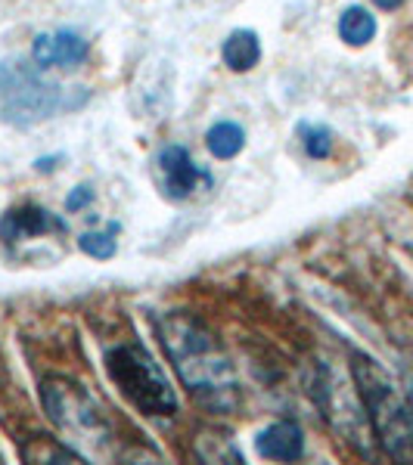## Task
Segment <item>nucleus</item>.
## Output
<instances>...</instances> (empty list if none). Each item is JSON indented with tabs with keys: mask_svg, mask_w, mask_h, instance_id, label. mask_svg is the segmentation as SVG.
Listing matches in <instances>:
<instances>
[{
	"mask_svg": "<svg viewBox=\"0 0 413 465\" xmlns=\"http://www.w3.org/2000/svg\"><path fill=\"white\" fill-rule=\"evenodd\" d=\"M156 335L175 366L180 385L190 391L199 407L217 416H230L239 410L237 370L206 322L184 311L162 313L156 320Z\"/></svg>",
	"mask_w": 413,
	"mask_h": 465,
	"instance_id": "1",
	"label": "nucleus"
},
{
	"mask_svg": "<svg viewBox=\"0 0 413 465\" xmlns=\"http://www.w3.org/2000/svg\"><path fill=\"white\" fill-rule=\"evenodd\" d=\"M351 379L358 397L373 425L379 447L386 456L401 462L413 460V403L398 388V381L367 354H351Z\"/></svg>",
	"mask_w": 413,
	"mask_h": 465,
	"instance_id": "2",
	"label": "nucleus"
},
{
	"mask_svg": "<svg viewBox=\"0 0 413 465\" xmlns=\"http://www.w3.org/2000/svg\"><path fill=\"white\" fill-rule=\"evenodd\" d=\"M41 401L47 416L54 419V425L69 440H75V450L81 456H106L112 444H116V431H112L109 416L94 401V394L75 379H44Z\"/></svg>",
	"mask_w": 413,
	"mask_h": 465,
	"instance_id": "3",
	"label": "nucleus"
},
{
	"mask_svg": "<svg viewBox=\"0 0 413 465\" xmlns=\"http://www.w3.org/2000/svg\"><path fill=\"white\" fill-rule=\"evenodd\" d=\"M103 363L118 391L144 416H175L177 412L175 388L144 344H116L106 351Z\"/></svg>",
	"mask_w": 413,
	"mask_h": 465,
	"instance_id": "4",
	"label": "nucleus"
},
{
	"mask_svg": "<svg viewBox=\"0 0 413 465\" xmlns=\"http://www.w3.org/2000/svg\"><path fill=\"white\" fill-rule=\"evenodd\" d=\"M35 69L16 63L0 65V118L13 124H32L65 106L63 90L44 81Z\"/></svg>",
	"mask_w": 413,
	"mask_h": 465,
	"instance_id": "5",
	"label": "nucleus"
},
{
	"mask_svg": "<svg viewBox=\"0 0 413 465\" xmlns=\"http://www.w3.org/2000/svg\"><path fill=\"white\" fill-rule=\"evenodd\" d=\"M156 164H159L165 196L175 202H184L193 190H199V183H208V174L190 159L184 146H165Z\"/></svg>",
	"mask_w": 413,
	"mask_h": 465,
	"instance_id": "6",
	"label": "nucleus"
},
{
	"mask_svg": "<svg viewBox=\"0 0 413 465\" xmlns=\"http://www.w3.org/2000/svg\"><path fill=\"white\" fill-rule=\"evenodd\" d=\"M90 56V44L75 32H54V35H37L32 44V63L37 69H72L81 65Z\"/></svg>",
	"mask_w": 413,
	"mask_h": 465,
	"instance_id": "7",
	"label": "nucleus"
},
{
	"mask_svg": "<svg viewBox=\"0 0 413 465\" xmlns=\"http://www.w3.org/2000/svg\"><path fill=\"white\" fill-rule=\"evenodd\" d=\"M50 232H65V221L47 208L22 205L0 217V239L4 242H22L32 236H50Z\"/></svg>",
	"mask_w": 413,
	"mask_h": 465,
	"instance_id": "8",
	"label": "nucleus"
},
{
	"mask_svg": "<svg viewBox=\"0 0 413 465\" xmlns=\"http://www.w3.org/2000/svg\"><path fill=\"white\" fill-rule=\"evenodd\" d=\"M255 450H258V456H265V460H277V462L298 460V456L305 453L302 429H298L296 422L267 425V429L258 434V440H255Z\"/></svg>",
	"mask_w": 413,
	"mask_h": 465,
	"instance_id": "9",
	"label": "nucleus"
},
{
	"mask_svg": "<svg viewBox=\"0 0 413 465\" xmlns=\"http://www.w3.org/2000/svg\"><path fill=\"white\" fill-rule=\"evenodd\" d=\"M221 59L230 72H249L261 59V41L252 28H237L221 44Z\"/></svg>",
	"mask_w": 413,
	"mask_h": 465,
	"instance_id": "10",
	"label": "nucleus"
},
{
	"mask_svg": "<svg viewBox=\"0 0 413 465\" xmlns=\"http://www.w3.org/2000/svg\"><path fill=\"white\" fill-rule=\"evenodd\" d=\"M339 37L348 47H364L377 37V16L364 6H348L339 16Z\"/></svg>",
	"mask_w": 413,
	"mask_h": 465,
	"instance_id": "11",
	"label": "nucleus"
},
{
	"mask_svg": "<svg viewBox=\"0 0 413 465\" xmlns=\"http://www.w3.org/2000/svg\"><path fill=\"white\" fill-rule=\"evenodd\" d=\"M206 143H208V153H212L215 159H221V162L237 159L246 146V131L237 122H217V124L208 127Z\"/></svg>",
	"mask_w": 413,
	"mask_h": 465,
	"instance_id": "12",
	"label": "nucleus"
},
{
	"mask_svg": "<svg viewBox=\"0 0 413 465\" xmlns=\"http://www.w3.org/2000/svg\"><path fill=\"white\" fill-rule=\"evenodd\" d=\"M22 456H25L28 462H81V460H85L78 450L59 447V444H54V440H47V438H35L32 444H25V447H22Z\"/></svg>",
	"mask_w": 413,
	"mask_h": 465,
	"instance_id": "13",
	"label": "nucleus"
},
{
	"mask_svg": "<svg viewBox=\"0 0 413 465\" xmlns=\"http://www.w3.org/2000/svg\"><path fill=\"white\" fill-rule=\"evenodd\" d=\"M298 137L311 159H327L333 153V131L327 124H298Z\"/></svg>",
	"mask_w": 413,
	"mask_h": 465,
	"instance_id": "14",
	"label": "nucleus"
},
{
	"mask_svg": "<svg viewBox=\"0 0 413 465\" xmlns=\"http://www.w3.org/2000/svg\"><path fill=\"white\" fill-rule=\"evenodd\" d=\"M116 232H118V223H109V227L100 232H85V236L78 239L81 252L96 261H109L112 254H116V239H112Z\"/></svg>",
	"mask_w": 413,
	"mask_h": 465,
	"instance_id": "15",
	"label": "nucleus"
},
{
	"mask_svg": "<svg viewBox=\"0 0 413 465\" xmlns=\"http://www.w3.org/2000/svg\"><path fill=\"white\" fill-rule=\"evenodd\" d=\"M90 202H94V190H87V186H78V190H75L72 196L65 199V208H69V212H81V208L90 205Z\"/></svg>",
	"mask_w": 413,
	"mask_h": 465,
	"instance_id": "16",
	"label": "nucleus"
},
{
	"mask_svg": "<svg viewBox=\"0 0 413 465\" xmlns=\"http://www.w3.org/2000/svg\"><path fill=\"white\" fill-rule=\"evenodd\" d=\"M373 6H379V10H386V13H392V10H398V6L404 4V0H370Z\"/></svg>",
	"mask_w": 413,
	"mask_h": 465,
	"instance_id": "17",
	"label": "nucleus"
}]
</instances>
